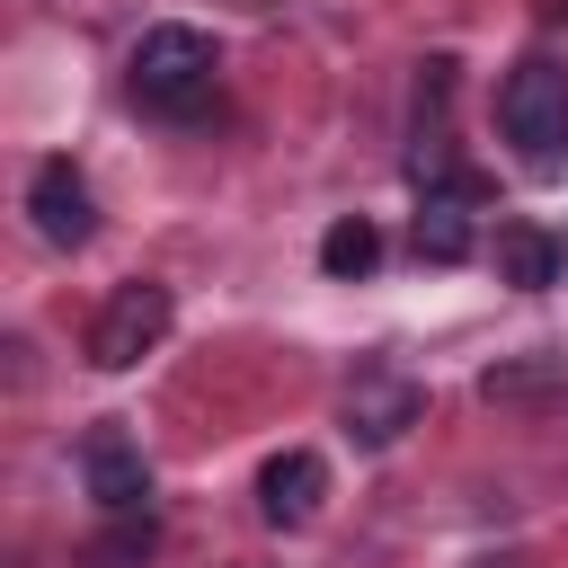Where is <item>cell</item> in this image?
<instances>
[{
	"instance_id": "6da1fadb",
	"label": "cell",
	"mask_w": 568,
	"mask_h": 568,
	"mask_svg": "<svg viewBox=\"0 0 568 568\" xmlns=\"http://www.w3.org/2000/svg\"><path fill=\"white\" fill-rule=\"evenodd\" d=\"M213 71H222V53H213V36L204 27H142V44H133V62H124V80H133V98L151 106V115H204L213 106Z\"/></svg>"
},
{
	"instance_id": "7a4b0ae2",
	"label": "cell",
	"mask_w": 568,
	"mask_h": 568,
	"mask_svg": "<svg viewBox=\"0 0 568 568\" xmlns=\"http://www.w3.org/2000/svg\"><path fill=\"white\" fill-rule=\"evenodd\" d=\"M497 124H506V142H515L532 169L568 160V71H559L550 53H524V62L497 80Z\"/></svg>"
},
{
	"instance_id": "3957f363",
	"label": "cell",
	"mask_w": 568,
	"mask_h": 568,
	"mask_svg": "<svg viewBox=\"0 0 568 568\" xmlns=\"http://www.w3.org/2000/svg\"><path fill=\"white\" fill-rule=\"evenodd\" d=\"M169 320H178L169 284H115L106 311L89 320V364H98V373H133V364L169 337Z\"/></svg>"
},
{
	"instance_id": "277c9868",
	"label": "cell",
	"mask_w": 568,
	"mask_h": 568,
	"mask_svg": "<svg viewBox=\"0 0 568 568\" xmlns=\"http://www.w3.org/2000/svg\"><path fill=\"white\" fill-rule=\"evenodd\" d=\"M417 417H426V382H417V373L364 364V373L346 382V444H355V453H390Z\"/></svg>"
},
{
	"instance_id": "5b68a950",
	"label": "cell",
	"mask_w": 568,
	"mask_h": 568,
	"mask_svg": "<svg viewBox=\"0 0 568 568\" xmlns=\"http://www.w3.org/2000/svg\"><path fill=\"white\" fill-rule=\"evenodd\" d=\"M80 479H89V497L106 515H142L151 506V462H142V444L124 426H89L80 435Z\"/></svg>"
},
{
	"instance_id": "8992f818",
	"label": "cell",
	"mask_w": 568,
	"mask_h": 568,
	"mask_svg": "<svg viewBox=\"0 0 568 568\" xmlns=\"http://www.w3.org/2000/svg\"><path fill=\"white\" fill-rule=\"evenodd\" d=\"M27 213H36V231H44L53 248H89V231H98V195H89V178H80L71 160H36Z\"/></svg>"
},
{
	"instance_id": "52a82bcc",
	"label": "cell",
	"mask_w": 568,
	"mask_h": 568,
	"mask_svg": "<svg viewBox=\"0 0 568 568\" xmlns=\"http://www.w3.org/2000/svg\"><path fill=\"white\" fill-rule=\"evenodd\" d=\"M488 266H497V284H515V293H550V284L568 275V231H550V222H497Z\"/></svg>"
},
{
	"instance_id": "ba28073f",
	"label": "cell",
	"mask_w": 568,
	"mask_h": 568,
	"mask_svg": "<svg viewBox=\"0 0 568 568\" xmlns=\"http://www.w3.org/2000/svg\"><path fill=\"white\" fill-rule=\"evenodd\" d=\"M320 506H328V462H320V453L293 444V453H275V462L257 470V515H266L275 532H302Z\"/></svg>"
},
{
	"instance_id": "9c48e42d",
	"label": "cell",
	"mask_w": 568,
	"mask_h": 568,
	"mask_svg": "<svg viewBox=\"0 0 568 568\" xmlns=\"http://www.w3.org/2000/svg\"><path fill=\"white\" fill-rule=\"evenodd\" d=\"M417 257L426 266H470L479 257V231H470V204L462 195H426L417 204Z\"/></svg>"
},
{
	"instance_id": "30bf717a",
	"label": "cell",
	"mask_w": 568,
	"mask_h": 568,
	"mask_svg": "<svg viewBox=\"0 0 568 568\" xmlns=\"http://www.w3.org/2000/svg\"><path fill=\"white\" fill-rule=\"evenodd\" d=\"M479 399H488V408L568 399V364H559V355H515V364H488V373H479Z\"/></svg>"
},
{
	"instance_id": "8fae6325",
	"label": "cell",
	"mask_w": 568,
	"mask_h": 568,
	"mask_svg": "<svg viewBox=\"0 0 568 568\" xmlns=\"http://www.w3.org/2000/svg\"><path fill=\"white\" fill-rule=\"evenodd\" d=\"M320 266H328L337 284H355V275H373V266H382V231H373L364 213H337V222L320 231Z\"/></svg>"
},
{
	"instance_id": "7c38bea8",
	"label": "cell",
	"mask_w": 568,
	"mask_h": 568,
	"mask_svg": "<svg viewBox=\"0 0 568 568\" xmlns=\"http://www.w3.org/2000/svg\"><path fill=\"white\" fill-rule=\"evenodd\" d=\"M151 550H160V524H151V506H142V515H115V524L80 550V568H142Z\"/></svg>"
}]
</instances>
